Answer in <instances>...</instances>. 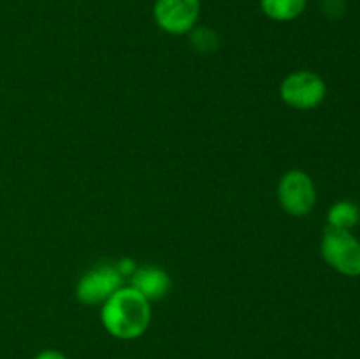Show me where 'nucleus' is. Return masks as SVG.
Instances as JSON below:
<instances>
[{"instance_id": "6", "label": "nucleus", "mask_w": 360, "mask_h": 359, "mask_svg": "<svg viewBox=\"0 0 360 359\" xmlns=\"http://www.w3.org/2000/svg\"><path fill=\"white\" fill-rule=\"evenodd\" d=\"M123 285V275L116 266H97L84 273L76 285V298L83 305H102Z\"/></svg>"}, {"instance_id": "4", "label": "nucleus", "mask_w": 360, "mask_h": 359, "mask_svg": "<svg viewBox=\"0 0 360 359\" xmlns=\"http://www.w3.org/2000/svg\"><path fill=\"white\" fill-rule=\"evenodd\" d=\"M278 201L292 217L311 213L316 204V187L311 176L301 169H290L278 183Z\"/></svg>"}, {"instance_id": "5", "label": "nucleus", "mask_w": 360, "mask_h": 359, "mask_svg": "<svg viewBox=\"0 0 360 359\" xmlns=\"http://www.w3.org/2000/svg\"><path fill=\"white\" fill-rule=\"evenodd\" d=\"M200 16V0H155L153 18L158 28L171 35L190 34Z\"/></svg>"}, {"instance_id": "1", "label": "nucleus", "mask_w": 360, "mask_h": 359, "mask_svg": "<svg viewBox=\"0 0 360 359\" xmlns=\"http://www.w3.org/2000/svg\"><path fill=\"white\" fill-rule=\"evenodd\" d=\"M104 329L118 340H136L143 336L151 322L150 301L130 287H120L109 296L101 308Z\"/></svg>"}, {"instance_id": "13", "label": "nucleus", "mask_w": 360, "mask_h": 359, "mask_svg": "<svg viewBox=\"0 0 360 359\" xmlns=\"http://www.w3.org/2000/svg\"><path fill=\"white\" fill-rule=\"evenodd\" d=\"M116 267H118V271L123 275V277H132L134 271L137 270V266L134 264L132 259H123L122 263H120V266Z\"/></svg>"}, {"instance_id": "8", "label": "nucleus", "mask_w": 360, "mask_h": 359, "mask_svg": "<svg viewBox=\"0 0 360 359\" xmlns=\"http://www.w3.org/2000/svg\"><path fill=\"white\" fill-rule=\"evenodd\" d=\"M308 7V0H260V9L273 21H294Z\"/></svg>"}, {"instance_id": "2", "label": "nucleus", "mask_w": 360, "mask_h": 359, "mask_svg": "<svg viewBox=\"0 0 360 359\" xmlns=\"http://www.w3.org/2000/svg\"><path fill=\"white\" fill-rule=\"evenodd\" d=\"M323 260L343 277H360V239L352 231L326 227L320 241Z\"/></svg>"}, {"instance_id": "10", "label": "nucleus", "mask_w": 360, "mask_h": 359, "mask_svg": "<svg viewBox=\"0 0 360 359\" xmlns=\"http://www.w3.org/2000/svg\"><path fill=\"white\" fill-rule=\"evenodd\" d=\"M190 44L199 53H213L220 46V41H218V35L213 28L195 27L190 32Z\"/></svg>"}, {"instance_id": "12", "label": "nucleus", "mask_w": 360, "mask_h": 359, "mask_svg": "<svg viewBox=\"0 0 360 359\" xmlns=\"http://www.w3.org/2000/svg\"><path fill=\"white\" fill-rule=\"evenodd\" d=\"M34 359H69L63 352L56 351V348H46V351L39 352Z\"/></svg>"}, {"instance_id": "3", "label": "nucleus", "mask_w": 360, "mask_h": 359, "mask_svg": "<svg viewBox=\"0 0 360 359\" xmlns=\"http://www.w3.org/2000/svg\"><path fill=\"white\" fill-rule=\"evenodd\" d=\"M280 95L287 106L301 111L315 109L326 101L327 84L311 70H295L280 84Z\"/></svg>"}, {"instance_id": "11", "label": "nucleus", "mask_w": 360, "mask_h": 359, "mask_svg": "<svg viewBox=\"0 0 360 359\" xmlns=\"http://www.w3.org/2000/svg\"><path fill=\"white\" fill-rule=\"evenodd\" d=\"M323 13L329 18H338L345 13V0H323Z\"/></svg>"}, {"instance_id": "7", "label": "nucleus", "mask_w": 360, "mask_h": 359, "mask_svg": "<svg viewBox=\"0 0 360 359\" xmlns=\"http://www.w3.org/2000/svg\"><path fill=\"white\" fill-rule=\"evenodd\" d=\"M132 287L141 292L148 301H157L167 296L171 289V278L162 267L141 266L134 271Z\"/></svg>"}, {"instance_id": "9", "label": "nucleus", "mask_w": 360, "mask_h": 359, "mask_svg": "<svg viewBox=\"0 0 360 359\" xmlns=\"http://www.w3.org/2000/svg\"><path fill=\"white\" fill-rule=\"evenodd\" d=\"M360 222V208L352 201H338L327 211V227L352 231Z\"/></svg>"}]
</instances>
